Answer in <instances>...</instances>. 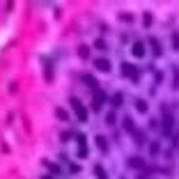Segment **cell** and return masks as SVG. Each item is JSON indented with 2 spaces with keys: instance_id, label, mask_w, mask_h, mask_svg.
Instances as JSON below:
<instances>
[{
  "instance_id": "6da1fadb",
  "label": "cell",
  "mask_w": 179,
  "mask_h": 179,
  "mask_svg": "<svg viewBox=\"0 0 179 179\" xmlns=\"http://www.w3.org/2000/svg\"><path fill=\"white\" fill-rule=\"evenodd\" d=\"M69 103H71L74 113L78 115V119H80V122H87V110H85V106H83V103H80L76 96H71V99H69Z\"/></svg>"
},
{
  "instance_id": "7a4b0ae2",
  "label": "cell",
  "mask_w": 179,
  "mask_h": 179,
  "mask_svg": "<svg viewBox=\"0 0 179 179\" xmlns=\"http://www.w3.org/2000/svg\"><path fill=\"white\" fill-rule=\"evenodd\" d=\"M94 67L99 69V71H110V62H108V60H103V57H101V60L96 57V60H94Z\"/></svg>"
},
{
  "instance_id": "3957f363",
  "label": "cell",
  "mask_w": 179,
  "mask_h": 179,
  "mask_svg": "<svg viewBox=\"0 0 179 179\" xmlns=\"http://www.w3.org/2000/svg\"><path fill=\"white\" fill-rule=\"evenodd\" d=\"M78 156H87V145H85V136H78Z\"/></svg>"
},
{
  "instance_id": "277c9868",
  "label": "cell",
  "mask_w": 179,
  "mask_h": 179,
  "mask_svg": "<svg viewBox=\"0 0 179 179\" xmlns=\"http://www.w3.org/2000/svg\"><path fill=\"white\" fill-rule=\"evenodd\" d=\"M131 51H133V55H136V57H142V55H145V46H142L140 42H136Z\"/></svg>"
},
{
  "instance_id": "5b68a950",
  "label": "cell",
  "mask_w": 179,
  "mask_h": 179,
  "mask_svg": "<svg viewBox=\"0 0 179 179\" xmlns=\"http://www.w3.org/2000/svg\"><path fill=\"white\" fill-rule=\"evenodd\" d=\"M124 76H129V78H138V71H136V69L133 67H131V65H124Z\"/></svg>"
},
{
  "instance_id": "8992f818",
  "label": "cell",
  "mask_w": 179,
  "mask_h": 179,
  "mask_svg": "<svg viewBox=\"0 0 179 179\" xmlns=\"http://www.w3.org/2000/svg\"><path fill=\"white\" fill-rule=\"evenodd\" d=\"M103 99H106V96H103V92H99V94L94 96V110H99V108L103 106Z\"/></svg>"
},
{
  "instance_id": "52a82bcc",
  "label": "cell",
  "mask_w": 179,
  "mask_h": 179,
  "mask_svg": "<svg viewBox=\"0 0 179 179\" xmlns=\"http://www.w3.org/2000/svg\"><path fill=\"white\" fill-rule=\"evenodd\" d=\"M96 147L101 149V152H108V145H106V138H101V136H96Z\"/></svg>"
},
{
  "instance_id": "ba28073f",
  "label": "cell",
  "mask_w": 179,
  "mask_h": 179,
  "mask_svg": "<svg viewBox=\"0 0 179 179\" xmlns=\"http://www.w3.org/2000/svg\"><path fill=\"white\" fill-rule=\"evenodd\" d=\"M136 106H138V110H140V113H147V103L142 101V99H138V101H136Z\"/></svg>"
},
{
  "instance_id": "9c48e42d",
  "label": "cell",
  "mask_w": 179,
  "mask_h": 179,
  "mask_svg": "<svg viewBox=\"0 0 179 179\" xmlns=\"http://www.w3.org/2000/svg\"><path fill=\"white\" fill-rule=\"evenodd\" d=\"M149 44H152L154 53H156V55H161V46H159V42H156V39H149Z\"/></svg>"
},
{
  "instance_id": "30bf717a",
  "label": "cell",
  "mask_w": 179,
  "mask_h": 179,
  "mask_svg": "<svg viewBox=\"0 0 179 179\" xmlns=\"http://www.w3.org/2000/svg\"><path fill=\"white\" fill-rule=\"evenodd\" d=\"M94 175L99 177V179H106V172H103V168H101V165H96V168H94Z\"/></svg>"
},
{
  "instance_id": "8fae6325",
  "label": "cell",
  "mask_w": 179,
  "mask_h": 179,
  "mask_svg": "<svg viewBox=\"0 0 179 179\" xmlns=\"http://www.w3.org/2000/svg\"><path fill=\"white\" fill-rule=\"evenodd\" d=\"M170 129H172V117H170V115H165V131L170 133Z\"/></svg>"
},
{
  "instance_id": "7c38bea8",
  "label": "cell",
  "mask_w": 179,
  "mask_h": 179,
  "mask_svg": "<svg viewBox=\"0 0 179 179\" xmlns=\"http://www.w3.org/2000/svg\"><path fill=\"white\" fill-rule=\"evenodd\" d=\"M113 106H122V94H115L113 96Z\"/></svg>"
},
{
  "instance_id": "4fadbf2b",
  "label": "cell",
  "mask_w": 179,
  "mask_h": 179,
  "mask_svg": "<svg viewBox=\"0 0 179 179\" xmlns=\"http://www.w3.org/2000/svg\"><path fill=\"white\" fill-rule=\"evenodd\" d=\"M94 46H96V48H99V51H106V44H103L101 39H96V42H94Z\"/></svg>"
},
{
  "instance_id": "5bb4252c",
  "label": "cell",
  "mask_w": 179,
  "mask_h": 179,
  "mask_svg": "<svg viewBox=\"0 0 179 179\" xmlns=\"http://www.w3.org/2000/svg\"><path fill=\"white\" fill-rule=\"evenodd\" d=\"M78 53H80V57H87V46H80Z\"/></svg>"
},
{
  "instance_id": "9a60e30c",
  "label": "cell",
  "mask_w": 179,
  "mask_h": 179,
  "mask_svg": "<svg viewBox=\"0 0 179 179\" xmlns=\"http://www.w3.org/2000/svg\"><path fill=\"white\" fill-rule=\"evenodd\" d=\"M172 44H175V48H179V34H177V32L172 34Z\"/></svg>"
},
{
  "instance_id": "2e32d148",
  "label": "cell",
  "mask_w": 179,
  "mask_h": 179,
  "mask_svg": "<svg viewBox=\"0 0 179 179\" xmlns=\"http://www.w3.org/2000/svg\"><path fill=\"white\" fill-rule=\"evenodd\" d=\"M42 179H53V177H48V175H46V177H42Z\"/></svg>"
}]
</instances>
